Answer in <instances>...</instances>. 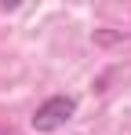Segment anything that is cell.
<instances>
[{"label":"cell","mask_w":131,"mask_h":135,"mask_svg":"<svg viewBox=\"0 0 131 135\" xmlns=\"http://www.w3.org/2000/svg\"><path fill=\"white\" fill-rule=\"evenodd\" d=\"M73 113H77V99L73 95H51L47 102H40L37 106V113H33V132H58V128H66L69 120H73Z\"/></svg>","instance_id":"cell-1"}]
</instances>
